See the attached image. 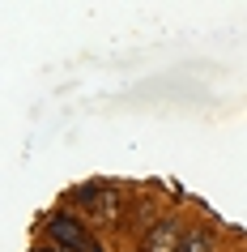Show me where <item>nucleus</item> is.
I'll return each instance as SVG.
<instances>
[{
	"label": "nucleus",
	"mask_w": 247,
	"mask_h": 252,
	"mask_svg": "<svg viewBox=\"0 0 247 252\" xmlns=\"http://www.w3.org/2000/svg\"><path fill=\"white\" fill-rule=\"evenodd\" d=\"M47 231H52L55 244H64V248H73V252H103V248H98V244H94V239L85 235L77 222H73V218H68V214H55L52 222H47Z\"/></svg>",
	"instance_id": "1"
},
{
	"label": "nucleus",
	"mask_w": 247,
	"mask_h": 252,
	"mask_svg": "<svg viewBox=\"0 0 247 252\" xmlns=\"http://www.w3.org/2000/svg\"><path fill=\"white\" fill-rule=\"evenodd\" d=\"M77 201H85L94 214H103V218H115L119 214V192L115 188H103V184H94V188H81Z\"/></svg>",
	"instance_id": "2"
},
{
	"label": "nucleus",
	"mask_w": 247,
	"mask_h": 252,
	"mask_svg": "<svg viewBox=\"0 0 247 252\" xmlns=\"http://www.w3.org/2000/svg\"><path fill=\"white\" fill-rule=\"evenodd\" d=\"M179 226L175 222H158L149 235H145V252H179Z\"/></svg>",
	"instance_id": "3"
},
{
	"label": "nucleus",
	"mask_w": 247,
	"mask_h": 252,
	"mask_svg": "<svg viewBox=\"0 0 247 252\" xmlns=\"http://www.w3.org/2000/svg\"><path fill=\"white\" fill-rule=\"evenodd\" d=\"M209 248H213V239H209L205 231H192V235L183 239V248H179V252H209Z\"/></svg>",
	"instance_id": "4"
},
{
	"label": "nucleus",
	"mask_w": 247,
	"mask_h": 252,
	"mask_svg": "<svg viewBox=\"0 0 247 252\" xmlns=\"http://www.w3.org/2000/svg\"><path fill=\"white\" fill-rule=\"evenodd\" d=\"M39 252H73V248H64V244H60V248H39Z\"/></svg>",
	"instance_id": "5"
}]
</instances>
